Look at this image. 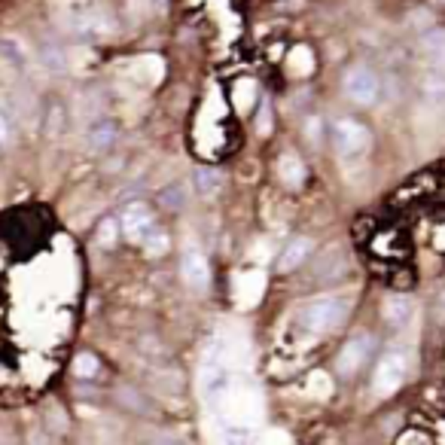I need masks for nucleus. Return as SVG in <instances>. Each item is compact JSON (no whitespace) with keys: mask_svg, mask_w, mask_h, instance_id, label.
<instances>
[{"mask_svg":"<svg viewBox=\"0 0 445 445\" xmlns=\"http://www.w3.org/2000/svg\"><path fill=\"white\" fill-rule=\"evenodd\" d=\"M348 308L351 305L345 299H338V296H323V299H314V302H308V305H302L299 314H296V323L312 336L333 333V329L342 327L345 317H348Z\"/></svg>","mask_w":445,"mask_h":445,"instance_id":"1","label":"nucleus"},{"mask_svg":"<svg viewBox=\"0 0 445 445\" xmlns=\"http://www.w3.org/2000/svg\"><path fill=\"white\" fill-rule=\"evenodd\" d=\"M342 89H345V98L354 101L357 107H372L381 98V80L369 65H354L345 70Z\"/></svg>","mask_w":445,"mask_h":445,"instance_id":"2","label":"nucleus"},{"mask_svg":"<svg viewBox=\"0 0 445 445\" xmlns=\"http://www.w3.org/2000/svg\"><path fill=\"white\" fill-rule=\"evenodd\" d=\"M406 369H409V360L402 351H387V354H381L376 372H372V393H376V397H391L393 391H400L402 378H406Z\"/></svg>","mask_w":445,"mask_h":445,"instance_id":"3","label":"nucleus"},{"mask_svg":"<svg viewBox=\"0 0 445 445\" xmlns=\"http://www.w3.org/2000/svg\"><path fill=\"white\" fill-rule=\"evenodd\" d=\"M333 140H336V150L342 153V156H360V153L369 150L372 134L363 122H357V119H351V116H342L333 122Z\"/></svg>","mask_w":445,"mask_h":445,"instance_id":"4","label":"nucleus"},{"mask_svg":"<svg viewBox=\"0 0 445 445\" xmlns=\"http://www.w3.org/2000/svg\"><path fill=\"white\" fill-rule=\"evenodd\" d=\"M372 354H376V338L360 333V336H354V338H348V342H345L342 354L336 357V369L342 372L345 378H351V376H357L366 363H369Z\"/></svg>","mask_w":445,"mask_h":445,"instance_id":"5","label":"nucleus"},{"mask_svg":"<svg viewBox=\"0 0 445 445\" xmlns=\"http://www.w3.org/2000/svg\"><path fill=\"white\" fill-rule=\"evenodd\" d=\"M119 229L129 241H144L153 229H156V220H153V210L146 202H129L119 214Z\"/></svg>","mask_w":445,"mask_h":445,"instance_id":"6","label":"nucleus"},{"mask_svg":"<svg viewBox=\"0 0 445 445\" xmlns=\"http://www.w3.org/2000/svg\"><path fill=\"white\" fill-rule=\"evenodd\" d=\"M180 274L193 290H204L210 284V265L208 257L199 250V247H186L180 257Z\"/></svg>","mask_w":445,"mask_h":445,"instance_id":"7","label":"nucleus"},{"mask_svg":"<svg viewBox=\"0 0 445 445\" xmlns=\"http://www.w3.org/2000/svg\"><path fill=\"white\" fill-rule=\"evenodd\" d=\"M312 250H314V241L312 238H305V235H299V238H293L284 250H281V257H278V272L281 274H287V272H296L302 263H305L308 257H312Z\"/></svg>","mask_w":445,"mask_h":445,"instance_id":"8","label":"nucleus"},{"mask_svg":"<svg viewBox=\"0 0 445 445\" xmlns=\"http://www.w3.org/2000/svg\"><path fill=\"white\" fill-rule=\"evenodd\" d=\"M342 274H345V253L338 244H333L321 253V259H317L314 281H323V284H327V281H338Z\"/></svg>","mask_w":445,"mask_h":445,"instance_id":"9","label":"nucleus"},{"mask_svg":"<svg viewBox=\"0 0 445 445\" xmlns=\"http://www.w3.org/2000/svg\"><path fill=\"white\" fill-rule=\"evenodd\" d=\"M278 177L284 186L290 189H299L302 186V180H305V165H302V159L296 156V153H281V159H278Z\"/></svg>","mask_w":445,"mask_h":445,"instance_id":"10","label":"nucleus"},{"mask_svg":"<svg viewBox=\"0 0 445 445\" xmlns=\"http://www.w3.org/2000/svg\"><path fill=\"white\" fill-rule=\"evenodd\" d=\"M381 317L397 329L406 327L409 317H412V299H409V296H387L384 305H381Z\"/></svg>","mask_w":445,"mask_h":445,"instance_id":"11","label":"nucleus"},{"mask_svg":"<svg viewBox=\"0 0 445 445\" xmlns=\"http://www.w3.org/2000/svg\"><path fill=\"white\" fill-rule=\"evenodd\" d=\"M116 125L113 122H107V119H104V122H98L95 129L89 131V150L91 153H107L113 144H116Z\"/></svg>","mask_w":445,"mask_h":445,"instance_id":"12","label":"nucleus"},{"mask_svg":"<svg viewBox=\"0 0 445 445\" xmlns=\"http://www.w3.org/2000/svg\"><path fill=\"white\" fill-rule=\"evenodd\" d=\"M220 174L214 171V168H195L193 171V186L195 193L202 195V199H208V195H214L217 189H220Z\"/></svg>","mask_w":445,"mask_h":445,"instance_id":"13","label":"nucleus"},{"mask_svg":"<svg viewBox=\"0 0 445 445\" xmlns=\"http://www.w3.org/2000/svg\"><path fill=\"white\" fill-rule=\"evenodd\" d=\"M74 376L83 378V381L98 378V376H101V360H98L95 354H89V351L76 354V360H74Z\"/></svg>","mask_w":445,"mask_h":445,"instance_id":"14","label":"nucleus"},{"mask_svg":"<svg viewBox=\"0 0 445 445\" xmlns=\"http://www.w3.org/2000/svg\"><path fill=\"white\" fill-rule=\"evenodd\" d=\"M159 204L168 210H180L183 204H186V186L183 183H171V186H165L159 193Z\"/></svg>","mask_w":445,"mask_h":445,"instance_id":"15","label":"nucleus"},{"mask_svg":"<svg viewBox=\"0 0 445 445\" xmlns=\"http://www.w3.org/2000/svg\"><path fill=\"white\" fill-rule=\"evenodd\" d=\"M168 247H171V238H168V232H162V229H153L150 235L144 238V250H146V257H165Z\"/></svg>","mask_w":445,"mask_h":445,"instance_id":"16","label":"nucleus"},{"mask_svg":"<svg viewBox=\"0 0 445 445\" xmlns=\"http://www.w3.org/2000/svg\"><path fill=\"white\" fill-rule=\"evenodd\" d=\"M119 235H122V229H119V220H113V217L101 220V226H98V244H101V247H113Z\"/></svg>","mask_w":445,"mask_h":445,"instance_id":"17","label":"nucleus"},{"mask_svg":"<svg viewBox=\"0 0 445 445\" xmlns=\"http://www.w3.org/2000/svg\"><path fill=\"white\" fill-rule=\"evenodd\" d=\"M424 95L433 104H442L445 101V76H439V74L427 76V80H424Z\"/></svg>","mask_w":445,"mask_h":445,"instance_id":"18","label":"nucleus"},{"mask_svg":"<svg viewBox=\"0 0 445 445\" xmlns=\"http://www.w3.org/2000/svg\"><path fill=\"white\" fill-rule=\"evenodd\" d=\"M305 138H308V144H321V138H323V119L321 116H312L305 122Z\"/></svg>","mask_w":445,"mask_h":445,"instance_id":"19","label":"nucleus"},{"mask_svg":"<svg viewBox=\"0 0 445 445\" xmlns=\"http://www.w3.org/2000/svg\"><path fill=\"white\" fill-rule=\"evenodd\" d=\"M442 46H445V31H433V34H427V37L421 40V49L424 52H430V55H436Z\"/></svg>","mask_w":445,"mask_h":445,"instance_id":"20","label":"nucleus"},{"mask_svg":"<svg viewBox=\"0 0 445 445\" xmlns=\"http://www.w3.org/2000/svg\"><path fill=\"white\" fill-rule=\"evenodd\" d=\"M43 58H46L49 70H61V67H65V58H61V52H58V49H46V52H43Z\"/></svg>","mask_w":445,"mask_h":445,"instance_id":"21","label":"nucleus"},{"mask_svg":"<svg viewBox=\"0 0 445 445\" xmlns=\"http://www.w3.org/2000/svg\"><path fill=\"white\" fill-rule=\"evenodd\" d=\"M6 140H10V119H6V113L0 110V150H3Z\"/></svg>","mask_w":445,"mask_h":445,"instance_id":"22","label":"nucleus"},{"mask_svg":"<svg viewBox=\"0 0 445 445\" xmlns=\"http://www.w3.org/2000/svg\"><path fill=\"white\" fill-rule=\"evenodd\" d=\"M257 129H259V134H268V131H272V125H268V104H265V101H263V110H259Z\"/></svg>","mask_w":445,"mask_h":445,"instance_id":"23","label":"nucleus"},{"mask_svg":"<svg viewBox=\"0 0 445 445\" xmlns=\"http://www.w3.org/2000/svg\"><path fill=\"white\" fill-rule=\"evenodd\" d=\"M433 67H436V74H439V76H445V46L433 55Z\"/></svg>","mask_w":445,"mask_h":445,"instance_id":"24","label":"nucleus"},{"mask_svg":"<svg viewBox=\"0 0 445 445\" xmlns=\"http://www.w3.org/2000/svg\"><path fill=\"white\" fill-rule=\"evenodd\" d=\"M436 312H439V321L445 323V293L439 296V302H436Z\"/></svg>","mask_w":445,"mask_h":445,"instance_id":"25","label":"nucleus"},{"mask_svg":"<svg viewBox=\"0 0 445 445\" xmlns=\"http://www.w3.org/2000/svg\"><path fill=\"white\" fill-rule=\"evenodd\" d=\"M159 445H180V442H174V439H162Z\"/></svg>","mask_w":445,"mask_h":445,"instance_id":"26","label":"nucleus"},{"mask_svg":"<svg viewBox=\"0 0 445 445\" xmlns=\"http://www.w3.org/2000/svg\"><path fill=\"white\" fill-rule=\"evenodd\" d=\"M226 445H241V442H235V439H229V442H226Z\"/></svg>","mask_w":445,"mask_h":445,"instance_id":"27","label":"nucleus"}]
</instances>
